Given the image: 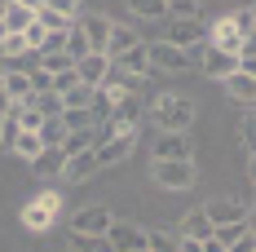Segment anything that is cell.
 Instances as JSON below:
<instances>
[{"mask_svg":"<svg viewBox=\"0 0 256 252\" xmlns=\"http://www.w3.org/2000/svg\"><path fill=\"white\" fill-rule=\"evenodd\" d=\"M0 89H4L14 102H26L31 93H36V89H31V76H26V71H18V67H9V71H4V84H0Z\"/></svg>","mask_w":256,"mask_h":252,"instance_id":"cell-22","label":"cell"},{"mask_svg":"<svg viewBox=\"0 0 256 252\" xmlns=\"http://www.w3.org/2000/svg\"><path fill=\"white\" fill-rule=\"evenodd\" d=\"M181 239L172 230H146V252H177Z\"/></svg>","mask_w":256,"mask_h":252,"instance_id":"cell-26","label":"cell"},{"mask_svg":"<svg viewBox=\"0 0 256 252\" xmlns=\"http://www.w3.org/2000/svg\"><path fill=\"white\" fill-rule=\"evenodd\" d=\"M146 49H150V71H168V76H181V71H190V49H181L172 40H146Z\"/></svg>","mask_w":256,"mask_h":252,"instance_id":"cell-5","label":"cell"},{"mask_svg":"<svg viewBox=\"0 0 256 252\" xmlns=\"http://www.w3.org/2000/svg\"><path fill=\"white\" fill-rule=\"evenodd\" d=\"M110 62H115V67H124V71H132V76H154V71H150V49H146V40L128 45V49L115 53Z\"/></svg>","mask_w":256,"mask_h":252,"instance_id":"cell-15","label":"cell"},{"mask_svg":"<svg viewBox=\"0 0 256 252\" xmlns=\"http://www.w3.org/2000/svg\"><path fill=\"white\" fill-rule=\"evenodd\" d=\"M53 217H58V195H36V199L22 208V226L26 230H44V226H53Z\"/></svg>","mask_w":256,"mask_h":252,"instance_id":"cell-7","label":"cell"},{"mask_svg":"<svg viewBox=\"0 0 256 252\" xmlns=\"http://www.w3.org/2000/svg\"><path fill=\"white\" fill-rule=\"evenodd\" d=\"M230 23H234V31H238V36H248V40H252V36H256V14H252V9H248V5H243V9L234 14Z\"/></svg>","mask_w":256,"mask_h":252,"instance_id":"cell-34","label":"cell"},{"mask_svg":"<svg viewBox=\"0 0 256 252\" xmlns=\"http://www.w3.org/2000/svg\"><path fill=\"white\" fill-rule=\"evenodd\" d=\"M66 248H80V252H106V239H98V234H80V230H71V234H66Z\"/></svg>","mask_w":256,"mask_h":252,"instance_id":"cell-31","label":"cell"},{"mask_svg":"<svg viewBox=\"0 0 256 252\" xmlns=\"http://www.w3.org/2000/svg\"><path fill=\"white\" fill-rule=\"evenodd\" d=\"M31 18H36V9L22 5V0H4V9H0V27H4V31H22Z\"/></svg>","mask_w":256,"mask_h":252,"instance_id":"cell-20","label":"cell"},{"mask_svg":"<svg viewBox=\"0 0 256 252\" xmlns=\"http://www.w3.org/2000/svg\"><path fill=\"white\" fill-rule=\"evenodd\" d=\"M128 9H132L137 18H146V23H164V18H168V5H164V0H128Z\"/></svg>","mask_w":256,"mask_h":252,"instance_id":"cell-25","label":"cell"},{"mask_svg":"<svg viewBox=\"0 0 256 252\" xmlns=\"http://www.w3.org/2000/svg\"><path fill=\"white\" fill-rule=\"evenodd\" d=\"M22 5H31V9H36V5H40V0H22Z\"/></svg>","mask_w":256,"mask_h":252,"instance_id":"cell-41","label":"cell"},{"mask_svg":"<svg viewBox=\"0 0 256 252\" xmlns=\"http://www.w3.org/2000/svg\"><path fill=\"white\" fill-rule=\"evenodd\" d=\"M238 133H243V146H248V155H252V146H256V120H252V111L243 115V124H238Z\"/></svg>","mask_w":256,"mask_h":252,"instance_id":"cell-38","label":"cell"},{"mask_svg":"<svg viewBox=\"0 0 256 252\" xmlns=\"http://www.w3.org/2000/svg\"><path fill=\"white\" fill-rule=\"evenodd\" d=\"M154 159H194V151H190L186 133H164L154 142Z\"/></svg>","mask_w":256,"mask_h":252,"instance_id":"cell-19","label":"cell"},{"mask_svg":"<svg viewBox=\"0 0 256 252\" xmlns=\"http://www.w3.org/2000/svg\"><path fill=\"white\" fill-rule=\"evenodd\" d=\"M88 93H93V89H88V84H71V89H62V106H88Z\"/></svg>","mask_w":256,"mask_h":252,"instance_id":"cell-35","label":"cell"},{"mask_svg":"<svg viewBox=\"0 0 256 252\" xmlns=\"http://www.w3.org/2000/svg\"><path fill=\"white\" fill-rule=\"evenodd\" d=\"M142 36L132 31V27H124V23H110V36H106V58H115V53H124L128 45H137Z\"/></svg>","mask_w":256,"mask_h":252,"instance_id":"cell-24","label":"cell"},{"mask_svg":"<svg viewBox=\"0 0 256 252\" xmlns=\"http://www.w3.org/2000/svg\"><path fill=\"white\" fill-rule=\"evenodd\" d=\"M58 120L66 124V133H71V128H93V115H88V106H62V111H58Z\"/></svg>","mask_w":256,"mask_h":252,"instance_id":"cell-27","label":"cell"},{"mask_svg":"<svg viewBox=\"0 0 256 252\" xmlns=\"http://www.w3.org/2000/svg\"><path fill=\"white\" fill-rule=\"evenodd\" d=\"M40 146H44V142H40V133H36V128H22V133H18V142H14L9 151H14V155H22V159H31V155L40 151Z\"/></svg>","mask_w":256,"mask_h":252,"instance_id":"cell-29","label":"cell"},{"mask_svg":"<svg viewBox=\"0 0 256 252\" xmlns=\"http://www.w3.org/2000/svg\"><path fill=\"white\" fill-rule=\"evenodd\" d=\"M194 124V102L181 98V93H164L154 102V128L159 133H190Z\"/></svg>","mask_w":256,"mask_h":252,"instance_id":"cell-1","label":"cell"},{"mask_svg":"<svg viewBox=\"0 0 256 252\" xmlns=\"http://www.w3.org/2000/svg\"><path fill=\"white\" fill-rule=\"evenodd\" d=\"M76 27L84 31L88 49H102V53H106V36H110V18H106V14H80Z\"/></svg>","mask_w":256,"mask_h":252,"instance_id":"cell-14","label":"cell"},{"mask_svg":"<svg viewBox=\"0 0 256 252\" xmlns=\"http://www.w3.org/2000/svg\"><path fill=\"white\" fill-rule=\"evenodd\" d=\"M0 9H4V0H0Z\"/></svg>","mask_w":256,"mask_h":252,"instance_id":"cell-44","label":"cell"},{"mask_svg":"<svg viewBox=\"0 0 256 252\" xmlns=\"http://www.w3.org/2000/svg\"><path fill=\"white\" fill-rule=\"evenodd\" d=\"M204 212H208V221H212V226H221V221H238V217H248L252 208H248L243 199H208Z\"/></svg>","mask_w":256,"mask_h":252,"instance_id":"cell-16","label":"cell"},{"mask_svg":"<svg viewBox=\"0 0 256 252\" xmlns=\"http://www.w3.org/2000/svg\"><path fill=\"white\" fill-rule=\"evenodd\" d=\"M36 133H40V142H44V146H58V142H62V137H66V124H62V120H58V115H44V120H40V128H36Z\"/></svg>","mask_w":256,"mask_h":252,"instance_id":"cell-28","label":"cell"},{"mask_svg":"<svg viewBox=\"0 0 256 252\" xmlns=\"http://www.w3.org/2000/svg\"><path fill=\"white\" fill-rule=\"evenodd\" d=\"M44 9H53V14H66V18H80V0H40Z\"/></svg>","mask_w":256,"mask_h":252,"instance_id":"cell-37","label":"cell"},{"mask_svg":"<svg viewBox=\"0 0 256 252\" xmlns=\"http://www.w3.org/2000/svg\"><path fill=\"white\" fill-rule=\"evenodd\" d=\"M18 133H22V124H18V115H14V111H4V115H0V146L9 151V146L18 142Z\"/></svg>","mask_w":256,"mask_h":252,"instance_id":"cell-32","label":"cell"},{"mask_svg":"<svg viewBox=\"0 0 256 252\" xmlns=\"http://www.w3.org/2000/svg\"><path fill=\"white\" fill-rule=\"evenodd\" d=\"M132 146H137V128H120V133L98 137V146H93L98 168H115V164H124L128 155H132Z\"/></svg>","mask_w":256,"mask_h":252,"instance_id":"cell-3","label":"cell"},{"mask_svg":"<svg viewBox=\"0 0 256 252\" xmlns=\"http://www.w3.org/2000/svg\"><path fill=\"white\" fill-rule=\"evenodd\" d=\"M238 67V58L234 53H226V49H216V45H208L204 49V76H212V80H226Z\"/></svg>","mask_w":256,"mask_h":252,"instance_id":"cell-18","label":"cell"},{"mask_svg":"<svg viewBox=\"0 0 256 252\" xmlns=\"http://www.w3.org/2000/svg\"><path fill=\"white\" fill-rule=\"evenodd\" d=\"M0 84H4V71H0Z\"/></svg>","mask_w":256,"mask_h":252,"instance_id":"cell-42","label":"cell"},{"mask_svg":"<svg viewBox=\"0 0 256 252\" xmlns=\"http://www.w3.org/2000/svg\"><path fill=\"white\" fill-rule=\"evenodd\" d=\"M142 80H146V76H132V71H124V67H115V62H110L98 89H106L110 98H120V93H137V89H142Z\"/></svg>","mask_w":256,"mask_h":252,"instance_id":"cell-12","label":"cell"},{"mask_svg":"<svg viewBox=\"0 0 256 252\" xmlns=\"http://www.w3.org/2000/svg\"><path fill=\"white\" fill-rule=\"evenodd\" d=\"M106 67H110V58H106L102 49H88L84 58H76V76H80V84H102V76H106Z\"/></svg>","mask_w":256,"mask_h":252,"instance_id":"cell-11","label":"cell"},{"mask_svg":"<svg viewBox=\"0 0 256 252\" xmlns=\"http://www.w3.org/2000/svg\"><path fill=\"white\" fill-rule=\"evenodd\" d=\"M142 115H146V102L137 98V93H120V98L110 102V115H106L98 133H120V128H137L142 124Z\"/></svg>","mask_w":256,"mask_h":252,"instance_id":"cell-4","label":"cell"},{"mask_svg":"<svg viewBox=\"0 0 256 252\" xmlns=\"http://www.w3.org/2000/svg\"><path fill=\"white\" fill-rule=\"evenodd\" d=\"M36 23L49 27V31H66L76 18H66V14H53V9H44V5H36Z\"/></svg>","mask_w":256,"mask_h":252,"instance_id":"cell-30","label":"cell"},{"mask_svg":"<svg viewBox=\"0 0 256 252\" xmlns=\"http://www.w3.org/2000/svg\"><path fill=\"white\" fill-rule=\"evenodd\" d=\"M4 111H14V98H9V93L0 89V115H4Z\"/></svg>","mask_w":256,"mask_h":252,"instance_id":"cell-40","label":"cell"},{"mask_svg":"<svg viewBox=\"0 0 256 252\" xmlns=\"http://www.w3.org/2000/svg\"><path fill=\"white\" fill-rule=\"evenodd\" d=\"M66 45V31H44V45H40V53H53Z\"/></svg>","mask_w":256,"mask_h":252,"instance_id":"cell-39","label":"cell"},{"mask_svg":"<svg viewBox=\"0 0 256 252\" xmlns=\"http://www.w3.org/2000/svg\"><path fill=\"white\" fill-rule=\"evenodd\" d=\"M0 36H4V27H0Z\"/></svg>","mask_w":256,"mask_h":252,"instance_id":"cell-43","label":"cell"},{"mask_svg":"<svg viewBox=\"0 0 256 252\" xmlns=\"http://www.w3.org/2000/svg\"><path fill=\"white\" fill-rule=\"evenodd\" d=\"M93 173H98V155H93V146H84V151L62 159V173L58 177H66V181H88Z\"/></svg>","mask_w":256,"mask_h":252,"instance_id":"cell-9","label":"cell"},{"mask_svg":"<svg viewBox=\"0 0 256 252\" xmlns=\"http://www.w3.org/2000/svg\"><path fill=\"white\" fill-rule=\"evenodd\" d=\"M204 36L208 31H204V23H199V14H194V18H168V36H164V40H172L181 49H194Z\"/></svg>","mask_w":256,"mask_h":252,"instance_id":"cell-8","label":"cell"},{"mask_svg":"<svg viewBox=\"0 0 256 252\" xmlns=\"http://www.w3.org/2000/svg\"><path fill=\"white\" fill-rule=\"evenodd\" d=\"M106 248H120V252H146V230L132 226V221H115L106 226Z\"/></svg>","mask_w":256,"mask_h":252,"instance_id":"cell-6","label":"cell"},{"mask_svg":"<svg viewBox=\"0 0 256 252\" xmlns=\"http://www.w3.org/2000/svg\"><path fill=\"white\" fill-rule=\"evenodd\" d=\"M62 49L71 53V58H84V53H88V40H84V31H80L76 23L66 27V45H62Z\"/></svg>","mask_w":256,"mask_h":252,"instance_id":"cell-33","label":"cell"},{"mask_svg":"<svg viewBox=\"0 0 256 252\" xmlns=\"http://www.w3.org/2000/svg\"><path fill=\"white\" fill-rule=\"evenodd\" d=\"M106 226H110V208H80L76 217H71V230H80V234L106 239Z\"/></svg>","mask_w":256,"mask_h":252,"instance_id":"cell-13","label":"cell"},{"mask_svg":"<svg viewBox=\"0 0 256 252\" xmlns=\"http://www.w3.org/2000/svg\"><path fill=\"white\" fill-rule=\"evenodd\" d=\"M221 84H226V93H230L234 102H243V106H252V102H256V71H243V67H234V71L221 80Z\"/></svg>","mask_w":256,"mask_h":252,"instance_id":"cell-10","label":"cell"},{"mask_svg":"<svg viewBox=\"0 0 256 252\" xmlns=\"http://www.w3.org/2000/svg\"><path fill=\"white\" fill-rule=\"evenodd\" d=\"M150 177L164 190H190L194 186V159H150Z\"/></svg>","mask_w":256,"mask_h":252,"instance_id":"cell-2","label":"cell"},{"mask_svg":"<svg viewBox=\"0 0 256 252\" xmlns=\"http://www.w3.org/2000/svg\"><path fill=\"white\" fill-rule=\"evenodd\" d=\"M243 40H248V36H238L230 18H221V23L208 31V45H216V49H226V53H238V45H243Z\"/></svg>","mask_w":256,"mask_h":252,"instance_id":"cell-21","label":"cell"},{"mask_svg":"<svg viewBox=\"0 0 256 252\" xmlns=\"http://www.w3.org/2000/svg\"><path fill=\"white\" fill-rule=\"evenodd\" d=\"M62 159H66V155H62V146H40L26 164H31L36 173H62Z\"/></svg>","mask_w":256,"mask_h":252,"instance_id":"cell-23","label":"cell"},{"mask_svg":"<svg viewBox=\"0 0 256 252\" xmlns=\"http://www.w3.org/2000/svg\"><path fill=\"white\" fill-rule=\"evenodd\" d=\"M168 5V18H194L199 14V0H164Z\"/></svg>","mask_w":256,"mask_h":252,"instance_id":"cell-36","label":"cell"},{"mask_svg":"<svg viewBox=\"0 0 256 252\" xmlns=\"http://www.w3.org/2000/svg\"><path fill=\"white\" fill-rule=\"evenodd\" d=\"M208 234H212V221H208L204 208H199V212H186V221H181V230H177L181 243H194V252H199V243H204Z\"/></svg>","mask_w":256,"mask_h":252,"instance_id":"cell-17","label":"cell"}]
</instances>
